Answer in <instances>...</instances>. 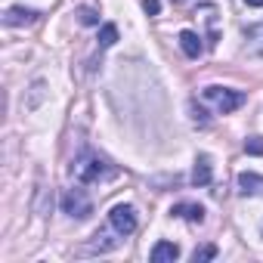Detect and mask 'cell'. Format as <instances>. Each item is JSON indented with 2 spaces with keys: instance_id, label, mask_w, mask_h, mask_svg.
<instances>
[{
  "instance_id": "5b68a950",
  "label": "cell",
  "mask_w": 263,
  "mask_h": 263,
  "mask_svg": "<svg viewBox=\"0 0 263 263\" xmlns=\"http://www.w3.org/2000/svg\"><path fill=\"white\" fill-rule=\"evenodd\" d=\"M121 232L118 229H99L87 245H81V251L78 254H105V251H115L118 245H121Z\"/></svg>"
},
{
  "instance_id": "30bf717a",
  "label": "cell",
  "mask_w": 263,
  "mask_h": 263,
  "mask_svg": "<svg viewBox=\"0 0 263 263\" xmlns=\"http://www.w3.org/2000/svg\"><path fill=\"white\" fill-rule=\"evenodd\" d=\"M180 50L189 56V59H198L201 53H204V44H201V34H195V31H180Z\"/></svg>"
},
{
  "instance_id": "44dd1931",
  "label": "cell",
  "mask_w": 263,
  "mask_h": 263,
  "mask_svg": "<svg viewBox=\"0 0 263 263\" xmlns=\"http://www.w3.org/2000/svg\"><path fill=\"white\" fill-rule=\"evenodd\" d=\"M248 7H263V0H245Z\"/></svg>"
},
{
  "instance_id": "d6986e66",
  "label": "cell",
  "mask_w": 263,
  "mask_h": 263,
  "mask_svg": "<svg viewBox=\"0 0 263 263\" xmlns=\"http://www.w3.org/2000/svg\"><path fill=\"white\" fill-rule=\"evenodd\" d=\"M192 121H195V124H201V127H208V111H204L198 102H192Z\"/></svg>"
},
{
  "instance_id": "9c48e42d",
  "label": "cell",
  "mask_w": 263,
  "mask_h": 263,
  "mask_svg": "<svg viewBox=\"0 0 263 263\" xmlns=\"http://www.w3.org/2000/svg\"><path fill=\"white\" fill-rule=\"evenodd\" d=\"M214 180V167H211V155H198L195 158V167H192V186H208Z\"/></svg>"
},
{
  "instance_id": "52a82bcc",
  "label": "cell",
  "mask_w": 263,
  "mask_h": 263,
  "mask_svg": "<svg viewBox=\"0 0 263 263\" xmlns=\"http://www.w3.org/2000/svg\"><path fill=\"white\" fill-rule=\"evenodd\" d=\"M238 195H245V198H251V195H263V177L254 174V171L238 174Z\"/></svg>"
},
{
  "instance_id": "277c9868",
  "label": "cell",
  "mask_w": 263,
  "mask_h": 263,
  "mask_svg": "<svg viewBox=\"0 0 263 263\" xmlns=\"http://www.w3.org/2000/svg\"><path fill=\"white\" fill-rule=\"evenodd\" d=\"M108 226L118 229L124 238L134 235V232H137V211L130 208V204H115V208L108 211Z\"/></svg>"
},
{
  "instance_id": "8fae6325",
  "label": "cell",
  "mask_w": 263,
  "mask_h": 263,
  "mask_svg": "<svg viewBox=\"0 0 263 263\" xmlns=\"http://www.w3.org/2000/svg\"><path fill=\"white\" fill-rule=\"evenodd\" d=\"M177 257H180V248H177L174 241H155V248H152V254H149L152 263H174Z\"/></svg>"
},
{
  "instance_id": "4fadbf2b",
  "label": "cell",
  "mask_w": 263,
  "mask_h": 263,
  "mask_svg": "<svg viewBox=\"0 0 263 263\" xmlns=\"http://www.w3.org/2000/svg\"><path fill=\"white\" fill-rule=\"evenodd\" d=\"M198 13H201L204 22H208V47H217V7H214V4H201Z\"/></svg>"
},
{
  "instance_id": "e0dca14e",
  "label": "cell",
  "mask_w": 263,
  "mask_h": 263,
  "mask_svg": "<svg viewBox=\"0 0 263 263\" xmlns=\"http://www.w3.org/2000/svg\"><path fill=\"white\" fill-rule=\"evenodd\" d=\"M245 152L248 155H263V137H248L245 140Z\"/></svg>"
},
{
  "instance_id": "9a60e30c",
  "label": "cell",
  "mask_w": 263,
  "mask_h": 263,
  "mask_svg": "<svg viewBox=\"0 0 263 263\" xmlns=\"http://www.w3.org/2000/svg\"><path fill=\"white\" fill-rule=\"evenodd\" d=\"M214 257H217V245H201V248H195V254H192L195 263H204V260H214Z\"/></svg>"
},
{
  "instance_id": "8992f818",
  "label": "cell",
  "mask_w": 263,
  "mask_h": 263,
  "mask_svg": "<svg viewBox=\"0 0 263 263\" xmlns=\"http://www.w3.org/2000/svg\"><path fill=\"white\" fill-rule=\"evenodd\" d=\"M245 53L263 59V22L245 25Z\"/></svg>"
},
{
  "instance_id": "ba28073f",
  "label": "cell",
  "mask_w": 263,
  "mask_h": 263,
  "mask_svg": "<svg viewBox=\"0 0 263 263\" xmlns=\"http://www.w3.org/2000/svg\"><path fill=\"white\" fill-rule=\"evenodd\" d=\"M37 10H28V7H10L7 10V16H4V22L10 25V28H16V25H31V22H37Z\"/></svg>"
},
{
  "instance_id": "ffe728a7",
  "label": "cell",
  "mask_w": 263,
  "mask_h": 263,
  "mask_svg": "<svg viewBox=\"0 0 263 263\" xmlns=\"http://www.w3.org/2000/svg\"><path fill=\"white\" fill-rule=\"evenodd\" d=\"M143 10H146V16H158L161 13V0H143Z\"/></svg>"
},
{
  "instance_id": "2e32d148",
  "label": "cell",
  "mask_w": 263,
  "mask_h": 263,
  "mask_svg": "<svg viewBox=\"0 0 263 263\" xmlns=\"http://www.w3.org/2000/svg\"><path fill=\"white\" fill-rule=\"evenodd\" d=\"M78 19H81L84 25H99V13L90 10V7H81V10H78Z\"/></svg>"
},
{
  "instance_id": "3957f363",
  "label": "cell",
  "mask_w": 263,
  "mask_h": 263,
  "mask_svg": "<svg viewBox=\"0 0 263 263\" xmlns=\"http://www.w3.org/2000/svg\"><path fill=\"white\" fill-rule=\"evenodd\" d=\"M62 211H65L71 220H87V217L93 214V201H90V195H87L81 186H74V189H68V192L62 195Z\"/></svg>"
},
{
  "instance_id": "5bb4252c",
  "label": "cell",
  "mask_w": 263,
  "mask_h": 263,
  "mask_svg": "<svg viewBox=\"0 0 263 263\" xmlns=\"http://www.w3.org/2000/svg\"><path fill=\"white\" fill-rule=\"evenodd\" d=\"M115 41H118V25H111V22L102 25V28H99V50H108Z\"/></svg>"
},
{
  "instance_id": "6da1fadb",
  "label": "cell",
  "mask_w": 263,
  "mask_h": 263,
  "mask_svg": "<svg viewBox=\"0 0 263 263\" xmlns=\"http://www.w3.org/2000/svg\"><path fill=\"white\" fill-rule=\"evenodd\" d=\"M74 177H78V183H105V180H115L118 177V171L102 158V155H96V152H90V149H84L78 158H74Z\"/></svg>"
},
{
  "instance_id": "ac0fdd59",
  "label": "cell",
  "mask_w": 263,
  "mask_h": 263,
  "mask_svg": "<svg viewBox=\"0 0 263 263\" xmlns=\"http://www.w3.org/2000/svg\"><path fill=\"white\" fill-rule=\"evenodd\" d=\"M41 99H44V81H34V87H31V99H28V108H37Z\"/></svg>"
},
{
  "instance_id": "7a4b0ae2",
  "label": "cell",
  "mask_w": 263,
  "mask_h": 263,
  "mask_svg": "<svg viewBox=\"0 0 263 263\" xmlns=\"http://www.w3.org/2000/svg\"><path fill=\"white\" fill-rule=\"evenodd\" d=\"M201 96H204V99H208V102H211L220 115H232V111H235V108H241V105H245V99H248L241 90H232V87H217V84L204 87V90H201Z\"/></svg>"
},
{
  "instance_id": "7c38bea8",
  "label": "cell",
  "mask_w": 263,
  "mask_h": 263,
  "mask_svg": "<svg viewBox=\"0 0 263 263\" xmlns=\"http://www.w3.org/2000/svg\"><path fill=\"white\" fill-rule=\"evenodd\" d=\"M171 214H174V217H183V220H189V223H204V208H201V204H192V201L174 204Z\"/></svg>"
}]
</instances>
